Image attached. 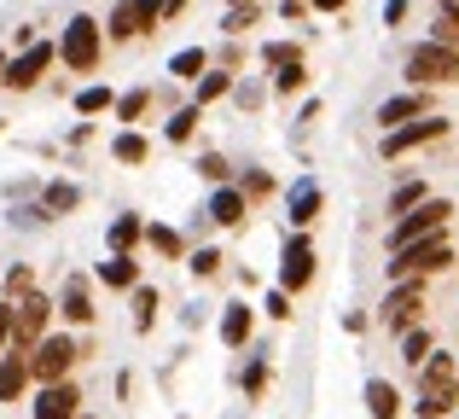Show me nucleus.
Returning <instances> with one entry per match:
<instances>
[{"mask_svg":"<svg viewBox=\"0 0 459 419\" xmlns=\"http://www.w3.org/2000/svg\"><path fill=\"white\" fill-rule=\"evenodd\" d=\"M180 6H186V0H169V12H180Z\"/></svg>","mask_w":459,"mask_h":419,"instance_id":"obj_48","label":"nucleus"},{"mask_svg":"<svg viewBox=\"0 0 459 419\" xmlns=\"http://www.w3.org/2000/svg\"><path fill=\"white\" fill-rule=\"evenodd\" d=\"M186 268H192V274H198V280H210V274H215V268H221V250H215V245H204V250H192V257H186Z\"/></svg>","mask_w":459,"mask_h":419,"instance_id":"obj_38","label":"nucleus"},{"mask_svg":"<svg viewBox=\"0 0 459 419\" xmlns=\"http://www.w3.org/2000/svg\"><path fill=\"white\" fill-rule=\"evenodd\" d=\"M105 53V30L100 18H88V12H76V18L65 23V35H58V58H65L70 70H93Z\"/></svg>","mask_w":459,"mask_h":419,"instance_id":"obj_7","label":"nucleus"},{"mask_svg":"<svg viewBox=\"0 0 459 419\" xmlns=\"http://www.w3.org/2000/svg\"><path fill=\"white\" fill-rule=\"evenodd\" d=\"M76 419H93V414H76Z\"/></svg>","mask_w":459,"mask_h":419,"instance_id":"obj_49","label":"nucleus"},{"mask_svg":"<svg viewBox=\"0 0 459 419\" xmlns=\"http://www.w3.org/2000/svg\"><path fill=\"white\" fill-rule=\"evenodd\" d=\"M238 385H245V397H262V390H268V362H250L245 373H238Z\"/></svg>","mask_w":459,"mask_h":419,"instance_id":"obj_40","label":"nucleus"},{"mask_svg":"<svg viewBox=\"0 0 459 419\" xmlns=\"http://www.w3.org/2000/svg\"><path fill=\"white\" fill-rule=\"evenodd\" d=\"M297 6H308V0H297Z\"/></svg>","mask_w":459,"mask_h":419,"instance_id":"obj_51","label":"nucleus"},{"mask_svg":"<svg viewBox=\"0 0 459 419\" xmlns=\"http://www.w3.org/2000/svg\"><path fill=\"white\" fill-rule=\"evenodd\" d=\"M459 414V367L454 355H430L419 367V402H413V419H454Z\"/></svg>","mask_w":459,"mask_h":419,"instance_id":"obj_1","label":"nucleus"},{"mask_svg":"<svg viewBox=\"0 0 459 419\" xmlns=\"http://www.w3.org/2000/svg\"><path fill=\"white\" fill-rule=\"evenodd\" d=\"M437 140H448V117L430 111V117H419V123H407V128H390V135L378 140V152H384V163H395V158H407V152H419V146H437Z\"/></svg>","mask_w":459,"mask_h":419,"instance_id":"obj_8","label":"nucleus"},{"mask_svg":"<svg viewBox=\"0 0 459 419\" xmlns=\"http://www.w3.org/2000/svg\"><path fill=\"white\" fill-rule=\"evenodd\" d=\"M152 327H157V292L134 285V332H152Z\"/></svg>","mask_w":459,"mask_h":419,"instance_id":"obj_31","label":"nucleus"},{"mask_svg":"<svg viewBox=\"0 0 459 419\" xmlns=\"http://www.w3.org/2000/svg\"><path fill=\"white\" fill-rule=\"evenodd\" d=\"M262 58L280 70V65H297V58H303V47H297V41H268V47H262Z\"/></svg>","mask_w":459,"mask_h":419,"instance_id":"obj_39","label":"nucleus"},{"mask_svg":"<svg viewBox=\"0 0 459 419\" xmlns=\"http://www.w3.org/2000/svg\"><path fill=\"white\" fill-rule=\"evenodd\" d=\"M105 239H111V257H128V250L146 239V222H140V215H117V222L105 227Z\"/></svg>","mask_w":459,"mask_h":419,"instance_id":"obj_20","label":"nucleus"},{"mask_svg":"<svg viewBox=\"0 0 459 419\" xmlns=\"http://www.w3.org/2000/svg\"><path fill=\"white\" fill-rule=\"evenodd\" d=\"M308 285H314V245H308V233H291L285 250H280V292L297 297V292H308Z\"/></svg>","mask_w":459,"mask_h":419,"instance_id":"obj_11","label":"nucleus"},{"mask_svg":"<svg viewBox=\"0 0 459 419\" xmlns=\"http://www.w3.org/2000/svg\"><path fill=\"white\" fill-rule=\"evenodd\" d=\"M227 93H233V76H227V70H204L198 76V93H192V105H215V100H227Z\"/></svg>","mask_w":459,"mask_h":419,"instance_id":"obj_25","label":"nucleus"},{"mask_svg":"<svg viewBox=\"0 0 459 419\" xmlns=\"http://www.w3.org/2000/svg\"><path fill=\"white\" fill-rule=\"evenodd\" d=\"M250 332H256V309H250V303H227L221 309V344H227V350H245Z\"/></svg>","mask_w":459,"mask_h":419,"instance_id":"obj_16","label":"nucleus"},{"mask_svg":"<svg viewBox=\"0 0 459 419\" xmlns=\"http://www.w3.org/2000/svg\"><path fill=\"white\" fill-rule=\"evenodd\" d=\"M245 215H250V205H245L238 187H215L210 193V222L215 227H245Z\"/></svg>","mask_w":459,"mask_h":419,"instance_id":"obj_17","label":"nucleus"},{"mask_svg":"<svg viewBox=\"0 0 459 419\" xmlns=\"http://www.w3.org/2000/svg\"><path fill=\"white\" fill-rule=\"evenodd\" d=\"M233 93H238V105H262V88H250V82H245V88L233 82Z\"/></svg>","mask_w":459,"mask_h":419,"instance_id":"obj_45","label":"nucleus"},{"mask_svg":"<svg viewBox=\"0 0 459 419\" xmlns=\"http://www.w3.org/2000/svg\"><path fill=\"white\" fill-rule=\"evenodd\" d=\"M76 362H82V344L70 338V332H47L30 350V379L35 385H65V379L76 373Z\"/></svg>","mask_w":459,"mask_h":419,"instance_id":"obj_4","label":"nucleus"},{"mask_svg":"<svg viewBox=\"0 0 459 419\" xmlns=\"http://www.w3.org/2000/svg\"><path fill=\"white\" fill-rule=\"evenodd\" d=\"M76 414H82V385H76V379L30 390V419H76Z\"/></svg>","mask_w":459,"mask_h":419,"instance_id":"obj_13","label":"nucleus"},{"mask_svg":"<svg viewBox=\"0 0 459 419\" xmlns=\"http://www.w3.org/2000/svg\"><path fill=\"white\" fill-rule=\"evenodd\" d=\"M198 123H204V111L198 105H180L175 117H169V128H163V140H175V146H186L192 135H198Z\"/></svg>","mask_w":459,"mask_h":419,"instance_id":"obj_28","label":"nucleus"},{"mask_svg":"<svg viewBox=\"0 0 459 419\" xmlns=\"http://www.w3.org/2000/svg\"><path fill=\"white\" fill-rule=\"evenodd\" d=\"M100 280L111 285V292H134V285H140V262L134 257H105L100 262Z\"/></svg>","mask_w":459,"mask_h":419,"instance_id":"obj_21","label":"nucleus"},{"mask_svg":"<svg viewBox=\"0 0 459 419\" xmlns=\"http://www.w3.org/2000/svg\"><path fill=\"white\" fill-rule=\"evenodd\" d=\"M303 82H308L303 58H297V65H280V70H273V93H303Z\"/></svg>","mask_w":459,"mask_h":419,"instance_id":"obj_37","label":"nucleus"},{"mask_svg":"<svg viewBox=\"0 0 459 419\" xmlns=\"http://www.w3.org/2000/svg\"><path fill=\"white\" fill-rule=\"evenodd\" d=\"M35 292V268L30 262H12L6 268V303H18V297H30Z\"/></svg>","mask_w":459,"mask_h":419,"instance_id":"obj_32","label":"nucleus"},{"mask_svg":"<svg viewBox=\"0 0 459 419\" xmlns=\"http://www.w3.org/2000/svg\"><path fill=\"white\" fill-rule=\"evenodd\" d=\"M58 315H65L70 320V327H93V297H88V280H82V274H76V280H65V292H58Z\"/></svg>","mask_w":459,"mask_h":419,"instance_id":"obj_15","label":"nucleus"},{"mask_svg":"<svg viewBox=\"0 0 459 419\" xmlns=\"http://www.w3.org/2000/svg\"><path fill=\"white\" fill-rule=\"evenodd\" d=\"M262 309H268L273 320H291V297H285L280 285H273V292H268V303H262Z\"/></svg>","mask_w":459,"mask_h":419,"instance_id":"obj_43","label":"nucleus"},{"mask_svg":"<svg viewBox=\"0 0 459 419\" xmlns=\"http://www.w3.org/2000/svg\"><path fill=\"white\" fill-rule=\"evenodd\" d=\"M454 419H459V414H454Z\"/></svg>","mask_w":459,"mask_h":419,"instance_id":"obj_54","label":"nucleus"},{"mask_svg":"<svg viewBox=\"0 0 459 419\" xmlns=\"http://www.w3.org/2000/svg\"><path fill=\"white\" fill-rule=\"evenodd\" d=\"M285 210H291V227L303 233L314 215H320V181H297L291 193H285Z\"/></svg>","mask_w":459,"mask_h":419,"instance_id":"obj_18","label":"nucleus"},{"mask_svg":"<svg viewBox=\"0 0 459 419\" xmlns=\"http://www.w3.org/2000/svg\"><path fill=\"white\" fill-rule=\"evenodd\" d=\"M53 58H58V47H53V41H30L18 58H6V65H0V88H6V93L35 88V82L53 70Z\"/></svg>","mask_w":459,"mask_h":419,"instance_id":"obj_10","label":"nucleus"},{"mask_svg":"<svg viewBox=\"0 0 459 419\" xmlns=\"http://www.w3.org/2000/svg\"><path fill=\"white\" fill-rule=\"evenodd\" d=\"M111 105H117V93L105 88V82H93V88L76 93V111H82V117H100V111H111Z\"/></svg>","mask_w":459,"mask_h":419,"instance_id":"obj_30","label":"nucleus"},{"mask_svg":"<svg viewBox=\"0 0 459 419\" xmlns=\"http://www.w3.org/2000/svg\"><path fill=\"white\" fill-rule=\"evenodd\" d=\"M390 285H402V280H430V274H448L454 268V245H448V233H437V239H419V245H407V250H390Z\"/></svg>","mask_w":459,"mask_h":419,"instance_id":"obj_2","label":"nucleus"},{"mask_svg":"<svg viewBox=\"0 0 459 419\" xmlns=\"http://www.w3.org/2000/svg\"><path fill=\"white\" fill-rule=\"evenodd\" d=\"M146 105H152V88L123 93V100H117V123H140V117H146Z\"/></svg>","mask_w":459,"mask_h":419,"instance_id":"obj_35","label":"nucleus"},{"mask_svg":"<svg viewBox=\"0 0 459 419\" xmlns=\"http://www.w3.org/2000/svg\"><path fill=\"white\" fill-rule=\"evenodd\" d=\"M0 128H6V117H0Z\"/></svg>","mask_w":459,"mask_h":419,"instance_id":"obj_50","label":"nucleus"},{"mask_svg":"<svg viewBox=\"0 0 459 419\" xmlns=\"http://www.w3.org/2000/svg\"><path fill=\"white\" fill-rule=\"evenodd\" d=\"M459 82V53L442 41H419L413 53H407V88H454Z\"/></svg>","mask_w":459,"mask_h":419,"instance_id":"obj_3","label":"nucleus"},{"mask_svg":"<svg viewBox=\"0 0 459 419\" xmlns=\"http://www.w3.org/2000/svg\"><path fill=\"white\" fill-rule=\"evenodd\" d=\"M367 414L372 419H402V390L390 379H367Z\"/></svg>","mask_w":459,"mask_h":419,"instance_id":"obj_19","label":"nucleus"},{"mask_svg":"<svg viewBox=\"0 0 459 419\" xmlns=\"http://www.w3.org/2000/svg\"><path fill=\"white\" fill-rule=\"evenodd\" d=\"M430 355H437V338H430V327L402 332V362H407V367H425Z\"/></svg>","mask_w":459,"mask_h":419,"instance_id":"obj_23","label":"nucleus"},{"mask_svg":"<svg viewBox=\"0 0 459 419\" xmlns=\"http://www.w3.org/2000/svg\"><path fill=\"white\" fill-rule=\"evenodd\" d=\"M198 175H204V181H215V187H227V158H221V152H204Z\"/></svg>","mask_w":459,"mask_h":419,"instance_id":"obj_41","label":"nucleus"},{"mask_svg":"<svg viewBox=\"0 0 459 419\" xmlns=\"http://www.w3.org/2000/svg\"><path fill=\"white\" fill-rule=\"evenodd\" d=\"M53 297H41V292H30V297H18V303H12V344L6 350L12 355H30L35 344L47 338V327H53Z\"/></svg>","mask_w":459,"mask_h":419,"instance_id":"obj_5","label":"nucleus"},{"mask_svg":"<svg viewBox=\"0 0 459 419\" xmlns=\"http://www.w3.org/2000/svg\"><path fill=\"white\" fill-rule=\"evenodd\" d=\"M419 315H425V280H402V285H390V292H384L378 320L395 332V338H402V332H413Z\"/></svg>","mask_w":459,"mask_h":419,"instance_id":"obj_9","label":"nucleus"},{"mask_svg":"<svg viewBox=\"0 0 459 419\" xmlns=\"http://www.w3.org/2000/svg\"><path fill=\"white\" fill-rule=\"evenodd\" d=\"M100 30H105V41H117V47H123V41H140V30H134V0H117L111 18H105Z\"/></svg>","mask_w":459,"mask_h":419,"instance_id":"obj_22","label":"nucleus"},{"mask_svg":"<svg viewBox=\"0 0 459 419\" xmlns=\"http://www.w3.org/2000/svg\"><path fill=\"white\" fill-rule=\"evenodd\" d=\"M204 70H210V53H204V47H186V53L169 58V76H180V82H198Z\"/></svg>","mask_w":459,"mask_h":419,"instance_id":"obj_29","label":"nucleus"},{"mask_svg":"<svg viewBox=\"0 0 459 419\" xmlns=\"http://www.w3.org/2000/svg\"><path fill=\"white\" fill-rule=\"evenodd\" d=\"M407 18V0H390V6H384V23H402Z\"/></svg>","mask_w":459,"mask_h":419,"instance_id":"obj_46","label":"nucleus"},{"mask_svg":"<svg viewBox=\"0 0 459 419\" xmlns=\"http://www.w3.org/2000/svg\"><path fill=\"white\" fill-rule=\"evenodd\" d=\"M111 152H117V163H146L152 158V140L140 135V128H123V135L111 140Z\"/></svg>","mask_w":459,"mask_h":419,"instance_id":"obj_26","label":"nucleus"},{"mask_svg":"<svg viewBox=\"0 0 459 419\" xmlns=\"http://www.w3.org/2000/svg\"><path fill=\"white\" fill-rule=\"evenodd\" d=\"M238 193H245V205H250V198H268V193H273V175H262V170H250V175H245V181H238Z\"/></svg>","mask_w":459,"mask_h":419,"instance_id":"obj_42","label":"nucleus"},{"mask_svg":"<svg viewBox=\"0 0 459 419\" xmlns=\"http://www.w3.org/2000/svg\"><path fill=\"white\" fill-rule=\"evenodd\" d=\"M448 215H454V205H448V198H437V193H430L419 210H407L402 222H390V250H407V245H419V239H437V233H448Z\"/></svg>","mask_w":459,"mask_h":419,"instance_id":"obj_6","label":"nucleus"},{"mask_svg":"<svg viewBox=\"0 0 459 419\" xmlns=\"http://www.w3.org/2000/svg\"><path fill=\"white\" fill-rule=\"evenodd\" d=\"M256 18H262V0H245V6H227V23H221V30L227 35H245Z\"/></svg>","mask_w":459,"mask_h":419,"instance_id":"obj_36","label":"nucleus"},{"mask_svg":"<svg viewBox=\"0 0 459 419\" xmlns=\"http://www.w3.org/2000/svg\"><path fill=\"white\" fill-rule=\"evenodd\" d=\"M233 6H245V0H233Z\"/></svg>","mask_w":459,"mask_h":419,"instance_id":"obj_52","label":"nucleus"},{"mask_svg":"<svg viewBox=\"0 0 459 419\" xmlns=\"http://www.w3.org/2000/svg\"><path fill=\"white\" fill-rule=\"evenodd\" d=\"M76 205H82V187H76V181H53V187L41 193V210H47V215H70Z\"/></svg>","mask_w":459,"mask_h":419,"instance_id":"obj_24","label":"nucleus"},{"mask_svg":"<svg viewBox=\"0 0 459 419\" xmlns=\"http://www.w3.org/2000/svg\"><path fill=\"white\" fill-rule=\"evenodd\" d=\"M430 111H437V93L402 88V93H390V100L378 105V128L390 135V128H407V123H419V117H430Z\"/></svg>","mask_w":459,"mask_h":419,"instance_id":"obj_12","label":"nucleus"},{"mask_svg":"<svg viewBox=\"0 0 459 419\" xmlns=\"http://www.w3.org/2000/svg\"><path fill=\"white\" fill-rule=\"evenodd\" d=\"M308 6H314V12H343L349 0H308Z\"/></svg>","mask_w":459,"mask_h":419,"instance_id":"obj_47","label":"nucleus"},{"mask_svg":"<svg viewBox=\"0 0 459 419\" xmlns=\"http://www.w3.org/2000/svg\"><path fill=\"white\" fill-rule=\"evenodd\" d=\"M6 344H12V303L0 297V355H6Z\"/></svg>","mask_w":459,"mask_h":419,"instance_id":"obj_44","label":"nucleus"},{"mask_svg":"<svg viewBox=\"0 0 459 419\" xmlns=\"http://www.w3.org/2000/svg\"><path fill=\"white\" fill-rule=\"evenodd\" d=\"M0 65H6V53H0Z\"/></svg>","mask_w":459,"mask_h":419,"instance_id":"obj_53","label":"nucleus"},{"mask_svg":"<svg viewBox=\"0 0 459 419\" xmlns=\"http://www.w3.org/2000/svg\"><path fill=\"white\" fill-rule=\"evenodd\" d=\"M163 18H169V0H134V30L140 35H152Z\"/></svg>","mask_w":459,"mask_h":419,"instance_id":"obj_34","label":"nucleus"},{"mask_svg":"<svg viewBox=\"0 0 459 419\" xmlns=\"http://www.w3.org/2000/svg\"><path fill=\"white\" fill-rule=\"evenodd\" d=\"M425 198H430V187H425V181H402V187L390 193V222H402V215H407V210H419Z\"/></svg>","mask_w":459,"mask_h":419,"instance_id":"obj_27","label":"nucleus"},{"mask_svg":"<svg viewBox=\"0 0 459 419\" xmlns=\"http://www.w3.org/2000/svg\"><path fill=\"white\" fill-rule=\"evenodd\" d=\"M146 245L157 250V257H180V250H186V245H180V233H175V227H163V222L146 227Z\"/></svg>","mask_w":459,"mask_h":419,"instance_id":"obj_33","label":"nucleus"},{"mask_svg":"<svg viewBox=\"0 0 459 419\" xmlns=\"http://www.w3.org/2000/svg\"><path fill=\"white\" fill-rule=\"evenodd\" d=\"M30 390H35V379H30V355H0V402H6V408H12V402H23V397H30Z\"/></svg>","mask_w":459,"mask_h":419,"instance_id":"obj_14","label":"nucleus"}]
</instances>
